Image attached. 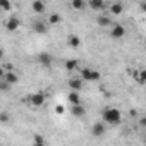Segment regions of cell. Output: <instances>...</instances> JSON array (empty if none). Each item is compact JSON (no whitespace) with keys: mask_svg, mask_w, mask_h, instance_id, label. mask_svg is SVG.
<instances>
[{"mask_svg":"<svg viewBox=\"0 0 146 146\" xmlns=\"http://www.w3.org/2000/svg\"><path fill=\"white\" fill-rule=\"evenodd\" d=\"M122 120V113L119 108H113V107H108L103 110V122L105 124H110V125H117L120 124Z\"/></svg>","mask_w":146,"mask_h":146,"instance_id":"1","label":"cell"},{"mask_svg":"<svg viewBox=\"0 0 146 146\" xmlns=\"http://www.w3.org/2000/svg\"><path fill=\"white\" fill-rule=\"evenodd\" d=\"M79 78H81L83 81H98V79L102 78V74H100L98 70H95V69L84 67V69H81V74H79Z\"/></svg>","mask_w":146,"mask_h":146,"instance_id":"2","label":"cell"},{"mask_svg":"<svg viewBox=\"0 0 146 146\" xmlns=\"http://www.w3.org/2000/svg\"><path fill=\"white\" fill-rule=\"evenodd\" d=\"M29 105L31 107H43L45 105V95L41 91H36V93H31L29 98H28Z\"/></svg>","mask_w":146,"mask_h":146,"instance_id":"3","label":"cell"},{"mask_svg":"<svg viewBox=\"0 0 146 146\" xmlns=\"http://www.w3.org/2000/svg\"><path fill=\"white\" fill-rule=\"evenodd\" d=\"M19 26H21V21H19V17H16V16L9 17V19L5 21V29H7L9 33H12V31L19 29Z\"/></svg>","mask_w":146,"mask_h":146,"instance_id":"4","label":"cell"},{"mask_svg":"<svg viewBox=\"0 0 146 146\" xmlns=\"http://www.w3.org/2000/svg\"><path fill=\"white\" fill-rule=\"evenodd\" d=\"M110 36H112L113 40L124 38V36H125V28H124L122 24H113V28H112V31H110Z\"/></svg>","mask_w":146,"mask_h":146,"instance_id":"5","label":"cell"},{"mask_svg":"<svg viewBox=\"0 0 146 146\" xmlns=\"http://www.w3.org/2000/svg\"><path fill=\"white\" fill-rule=\"evenodd\" d=\"M52 62H53V57H52L48 52H41V53H38V64H40V65H43V67H50Z\"/></svg>","mask_w":146,"mask_h":146,"instance_id":"6","label":"cell"},{"mask_svg":"<svg viewBox=\"0 0 146 146\" xmlns=\"http://www.w3.org/2000/svg\"><path fill=\"white\" fill-rule=\"evenodd\" d=\"M33 31H35L36 35H46V31H48V23H43V21L33 23Z\"/></svg>","mask_w":146,"mask_h":146,"instance_id":"7","label":"cell"},{"mask_svg":"<svg viewBox=\"0 0 146 146\" xmlns=\"http://www.w3.org/2000/svg\"><path fill=\"white\" fill-rule=\"evenodd\" d=\"M2 79H5V81H7V83L11 84V86H12V84H17V83H19V76L16 74L14 70H5V74H4V78H2Z\"/></svg>","mask_w":146,"mask_h":146,"instance_id":"8","label":"cell"},{"mask_svg":"<svg viewBox=\"0 0 146 146\" xmlns=\"http://www.w3.org/2000/svg\"><path fill=\"white\" fill-rule=\"evenodd\" d=\"M83 79L81 78H72V79H69V88L72 90V91H81L83 90Z\"/></svg>","mask_w":146,"mask_h":146,"instance_id":"9","label":"cell"},{"mask_svg":"<svg viewBox=\"0 0 146 146\" xmlns=\"http://www.w3.org/2000/svg\"><path fill=\"white\" fill-rule=\"evenodd\" d=\"M70 112H72V115H74V117H78V119H83V117L86 115V110H84V107H83L81 103H78V105H72Z\"/></svg>","mask_w":146,"mask_h":146,"instance_id":"10","label":"cell"},{"mask_svg":"<svg viewBox=\"0 0 146 146\" xmlns=\"http://www.w3.org/2000/svg\"><path fill=\"white\" fill-rule=\"evenodd\" d=\"M105 131H107V127H105V122H96V124L93 125V129H91L93 136H96V137L103 136V134H105Z\"/></svg>","mask_w":146,"mask_h":146,"instance_id":"11","label":"cell"},{"mask_svg":"<svg viewBox=\"0 0 146 146\" xmlns=\"http://www.w3.org/2000/svg\"><path fill=\"white\" fill-rule=\"evenodd\" d=\"M67 100H69V103H70V105H78V103H81L79 91H72V90H70V93L67 95Z\"/></svg>","mask_w":146,"mask_h":146,"instance_id":"12","label":"cell"},{"mask_svg":"<svg viewBox=\"0 0 146 146\" xmlns=\"http://www.w3.org/2000/svg\"><path fill=\"white\" fill-rule=\"evenodd\" d=\"M67 43H69V46H72V48H79L81 40H79V36H76V35H69V36H67Z\"/></svg>","mask_w":146,"mask_h":146,"instance_id":"13","label":"cell"},{"mask_svg":"<svg viewBox=\"0 0 146 146\" xmlns=\"http://www.w3.org/2000/svg\"><path fill=\"white\" fill-rule=\"evenodd\" d=\"M45 2H43V0H35V2H33V11L36 12V14H43L45 12Z\"/></svg>","mask_w":146,"mask_h":146,"instance_id":"14","label":"cell"},{"mask_svg":"<svg viewBox=\"0 0 146 146\" xmlns=\"http://www.w3.org/2000/svg\"><path fill=\"white\" fill-rule=\"evenodd\" d=\"M90 7L93 11H102L105 7V0H90Z\"/></svg>","mask_w":146,"mask_h":146,"instance_id":"15","label":"cell"},{"mask_svg":"<svg viewBox=\"0 0 146 146\" xmlns=\"http://www.w3.org/2000/svg\"><path fill=\"white\" fill-rule=\"evenodd\" d=\"M134 78H136V81H137L139 84H144V83H146V70L141 69V70L134 72Z\"/></svg>","mask_w":146,"mask_h":146,"instance_id":"16","label":"cell"},{"mask_svg":"<svg viewBox=\"0 0 146 146\" xmlns=\"http://www.w3.org/2000/svg\"><path fill=\"white\" fill-rule=\"evenodd\" d=\"M78 65H79V62H78L76 58H70V60L65 62V69H67V70H76Z\"/></svg>","mask_w":146,"mask_h":146,"instance_id":"17","label":"cell"},{"mask_svg":"<svg viewBox=\"0 0 146 146\" xmlns=\"http://www.w3.org/2000/svg\"><path fill=\"white\" fill-rule=\"evenodd\" d=\"M70 5H72V9H74V11H83L86 4H84V0H72Z\"/></svg>","mask_w":146,"mask_h":146,"instance_id":"18","label":"cell"},{"mask_svg":"<svg viewBox=\"0 0 146 146\" xmlns=\"http://www.w3.org/2000/svg\"><path fill=\"white\" fill-rule=\"evenodd\" d=\"M12 9V4H11V0H0V11H4V12H9Z\"/></svg>","mask_w":146,"mask_h":146,"instance_id":"19","label":"cell"},{"mask_svg":"<svg viewBox=\"0 0 146 146\" xmlns=\"http://www.w3.org/2000/svg\"><path fill=\"white\" fill-rule=\"evenodd\" d=\"M122 11H124L122 4H112V5H110V12H112V14H115V16L122 14Z\"/></svg>","mask_w":146,"mask_h":146,"instance_id":"20","label":"cell"},{"mask_svg":"<svg viewBox=\"0 0 146 146\" xmlns=\"http://www.w3.org/2000/svg\"><path fill=\"white\" fill-rule=\"evenodd\" d=\"M110 24H112L110 17H107V16H100V17H98V26H102V28H107V26H110Z\"/></svg>","mask_w":146,"mask_h":146,"instance_id":"21","label":"cell"},{"mask_svg":"<svg viewBox=\"0 0 146 146\" xmlns=\"http://www.w3.org/2000/svg\"><path fill=\"white\" fill-rule=\"evenodd\" d=\"M60 21H62V17H60L58 14H50V17H48V23H50L52 26H57V24H60Z\"/></svg>","mask_w":146,"mask_h":146,"instance_id":"22","label":"cell"},{"mask_svg":"<svg viewBox=\"0 0 146 146\" xmlns=\"http://www.w3.org/2000/svg\"><path fill=\"white\" fill-rule=\"evenodd\" d=\"M9 90H11V84H9L5 79H0V91L5 93V91H9Z\"/></svg>","mask_w":146,"mask_h":146,"instance_id":"23","label":"cell"},{"mask_svg":"<svg viewBox=\"0 0 146 146\" xmlns=\"http://www.w3.org/2000/svg\"><path fill=\"white\" fill-rule=\"evenodd\" d=\"M55 113H57V115H64V113H65V107H64V105H57V107H55Z\"/></svg>","mask_w":146,"mask_h":146,"instance_id":"24","label":"cell"},{"mask_svg":"<svg viewBox=\"0 0 146 146\" xmlns=\"http://www.w3.org/2000/svg\"><path fill=\"white\" fill-rule=\"evenodd\" d=\"M11 120V115L7 113V112H2L0 113V122H9Z\"/></svg>","mask_w":146,"mask_h":146,"instance_id":"25","label":"cell"},{"mask_svg":"<svg viewBox=\"0 0 146 146\" xmlns=\"http://www.w3.org/2000/svg\"><path fill=\"white\" fill-rule=\"evenodd\" d=\"M33 143H35V144H45V139H43L41 136H38V134H36V136L33 137Z\"/></svg>","mask_w":146,"mask_h":146,"instance_id":"26","label":"cell"},{"mask_svg":"<svg viewBox=\"0 0 146 146\" xmlns=\"http://www.w3.org/2000/svg\"><path fill=\"white\" fill-rule=\"evenodd\" d=\"M4 74H5V69H2V67H0V79L4 78Z\"/></svg>","mask_w":146,"mask_h":146,"instance_id":"27","label":"cell"},{"mask_svg":"<svg viewBox=\"0 0 146 146\" xmlns=\"http://www.w3.org/2000/svg\"><path fill=\"white\" fill-rule=\"evenodd\" d=\"M2 57H4V50H2V48H0V58H2Z\"/></svg>","mask_w":146,"mask_h":146,"instance_id":"28","label":"cell"}]
</instances>
